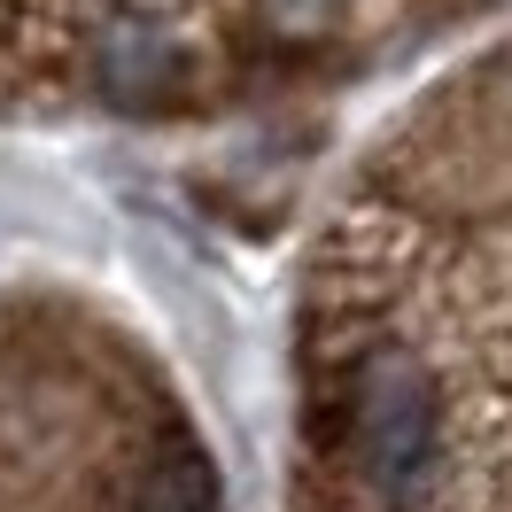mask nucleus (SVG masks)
Instances as JSON below:
<instances>
[{"label":"nucleus","instance_id":"obj_1","mask_svg":"<svg viewBox=\"0 0 512 512\" xmlns=\"http://www.w3.org/2000/svg\"><path fill=\"white\" fill-rule=\"evenodd\" d=\"M288 381V512H512V32L334 179Z\"/></svg>","mask_w":512,"mask_h":512},{"label":"nucleus","instance_id":"obj_2","mask_svg":"<svg viewBox=\"0 0 512 512\" xmlns=\"http://www.w3.org/2000/svg\"><path fill=\"white\" fill-rule=\"evenodd\" d=\"M512 0H0V125H202L365 86Z\"/></svg>","mask_w":512,"mask_h":512},{"label":"nucleus","instance_id":"obj_3","mask_svg":"<svg viewBox=\"0 0 512 512\" xmlns=\"http://www.w3.org/2000/svg\"><path fill=\"white\" fill-rule=\"evenodd\" d=\"M0 512H233L187 388L94 288H0Z\"/></svg>","mask_w":512,"mask_h":512}]
</instances>
